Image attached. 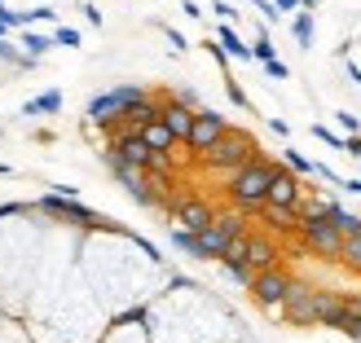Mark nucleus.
Instances as JSON below:
<instances>
[{"label": "nucleus", "mask_w": 361, "mask_h": 343, "mask_svg": "<svg viewBox=\"0 0 361 343\" xmlns=\"http://www.w3.org/2000/svg\"><path fill=\"white\" fill-rule=\"evenodd\" d=\"M274 163H264V158H251L247 168H238L229 176V198L238 207H260L264 194H269V180H274Z\"/></svg>", "instance_id": "obj_1"}, {"label": "nucleus", "mask_w": 361, "mask_h": 343, "mask_svg": "<svg viewBox=\"0 0 361 343\" xmlns=\"http://www.w3.org/2000/svg\"><path fill=\"white\" fill-rule=\"evenodd\" d=\"M207 168H225V172H238V168H247L251 158H256V146H251V137L247 132H225L221 141H216L212 150H203L198 154Z\"/></svg>", "instance_id": "obj_2"}, {"label": "nucleus", "mask_w": 361, "mask_h": 343, "mask_svg": "<svg viewBox=\"0 0 361 343\" xmlns=\"http://www.w3.org/2000/svg\"><path fill=\"white\" fill-rule=\"evenodd\" d=\"M146 97L137 84H119V88H111V93H102V97H93L88 101V111H84V119H93V123H115V119H123L133 111V106Z\"/></svg>", "instance_id": "obj_3"}, {"label": "nucleus", "mask_w": 361, "mask_h": 343, "mask_svg": "<svg viewBox=\"0 0 361 343\" xmlns=\"http://www.w3.org/2000/svg\"><path fill=\"white\" fill-rule=\"evenodd\" d=\"M111 163L119 168H137V172H150V168H164V158L146 150V141H141L137 132H123L115 146H111Z\"/></svg>", "instance_id": "obj_4"}, {"label": "nucleus", "mask_w": 361, "mask_h": 343, "mask_svg": "<svg viewBox=\"0 0 361 343\" xmlns=\"http://www.w3.org/2000/svg\"><path fill=\"white\" fill-rule=\"evenodd\" d=\"M300 238L309 242L313 251H322V256H335L339 260V242H344V233H339L331 220H322V216H300Z\"/></svg>", "instance_id": "obj_5"}, {"label": "nucleus", "mask_w": 361, "mask_h": 343, "mask_svg": "<svg viewBox=\"0 0 361 343\" xmlns=\"http://www.w3.org/2000/svg\"><path fill=\"white\" fill-rule=\"evenodd\" d=\"M225 132H229V128H225V119L216 115V111H194V123H190L185 146H190L194 154H203V150H212Z\"/></svg>", "instance_id": "obj_6"}, {"label": "nucleus", "mask_w": 361, "mask_h": 343, "mask_svg": "<svg viewBox=\"0 0 361 343\" xmlns=\"http://www.w3.org/2000/svg\"><path fill=\"white\" fill-rule=\"evenodd\" d=\"M286 321H295V326H313L317 321V308H313V286H304L291 277V286H286V299L278 304Z\"/></svg>", "instance_id": "obj_7"}, {"label": "nucleus", "mask_w": 361, "mask_h": 343, "mask_svg": "<svg viewBox=\"0 0 361 343\" xmlns=\"http://www.w3.org/2000/svg\"><path fill=\"white\" fill-rule=\"evenodd\" d=\"M286 286H291V277H286L282 268H264V273L251 277V295H256V304H264V308H278L286 299Z\"/></svg>", "instance_id": "obj_8"}, {"label": "nucleus", "mask_w": 361, "mask_h": 343, "mask_svg": "<svg viewBox=\"0 0 361 343\" xmlns=\"http://www.w3.org/2000/svg\"><path fill=\"white\" fill-rule=\"evenodd\" d=\"M238 251H243V264L251 268V273L278 268V247L269 242V238H251V233H243V238H238Z\"/></svg>", "instance_id": "obj_9"}, {"label": "nucleus", "mask_w": 361, "mask_h": 343, "mask_svg": "<svg viewBox=\"0 0 361 343\" xmlns=\"http://www.w3.org/2000/svg\"><path fill=\"white\" fill-rule=\"evenodd\" d=\"M264 207H282V211H295L300 207V180L291 172H274V180H269V194H264Z\"/></svg>", "instance_id": "obj_10"}, {"label": "nucleus", "mask_w": 361, "mask_h": 343, "mask_svg": "<svg viewBox=\"0 0 361 343\" xmlns=\"http://www.w3.org/2000/svg\"><path fill=\"white\" fill-rule=\"evenodd\" d=\"M172 216H176V225L185 233H203L216 220V211L207 203H198V198H180V203H172Z\"/></svg>", "instance_id": "obj_11"}, {"label": "nucleus", "mask_w": 361, "mask_h": 343, "mask_svg": "<svg viewBox=\"0 0 361 343\" xmlns=\"http://www.w3.org/2000/svg\"><path fill=\"white\" fill-rule=\"evenodd\" d=\"M44 211H53V216H66V220H75V225H84V229H97V225H106L97 211H88V207H80V203H71V198H44L40 203Z\"/></svg>", "instance_id": "obj_12"}, {"label": "nucleus", "mask_w": 361, "mask_h": 343, "mask_svg": "<svg viewBox=\"0 0 361 343\" xmlns=\"http://www.w3.org/2000/svg\"><path fill=\"white\" fill-rule=\"evenodd\" d=\"M159 123L172 132V141H185L190 137V123H194V111H190V106H180V101H168L164 115H159Z\"/></svg>", "instance_id": "obj_13"}, {"label": "nucleus", "mask_w": 361, "mask_h": 343, "mask_svg": "<svg viewBox=\"0 0 361 343\" xmlns=\"http://www.w3.org/2000/svg\"><path fill=\"white\" fill-rule=\"evenodd\" d=\"M137 137L146 141V150H150V154H159V158H168V150L176 146V141H172V132H168L159 119H154V123H146V128H137Z\"/></svg>", "instance_id": "obj_14"}, {"label": "nucleus", "mask_w": 361, "mask_h": 343, "mask_svg": "<svg viewBox=\"0 0 361 343\" xmlns=\"http://www.w3.org/2000/svg\"><path fill=\"white\" fill-rule=\"evenodd\" d=\"M115 176L128 185V194L137 198V203H154V194H150V185H146V172H137V168H119L115 163Z\"/></svg>", "instance_id": "obj_15"}, {"label": "nucleus", "mask_w": 361, "mask_h": 343, "mask_svg": "<svg viewBox=\"0 0 361 343\" xmlns=\"http://www.w3.org/2000/svg\"><path fill=\"white\" fill-rule=\"evenodd\" d=\"M58 111H62V93H58V88H49V93L31 97V101L23 106V115H58Z\"/></svg>", "instance_id": "obj_16"}, {"label": "nucleus", "mask_w": 361, "mask_h": 343, "mask_svg": "<svg viewBox=\"0 0 361 343\" xmlns=\"http://www.w3.org/2000/svg\"><path fill=\"white\" fill-rule=\"evenodd\" d=\"M159 115H164V106H154L150 97H141V101H137V106H133V111L123 115V119H128V123H133V132H137V128H146V123H154Z\"/></svg>", "instance_id": "obj_17"}, {"label": "nucleus", "mask_w": 361, "mask_h": 343, "mask_svg": "<svg viewBox=\"0 0 361 343\" xmlns=\"http://www.w3.org/2000/svg\"><path fill=\"white\" fill-rule=\"evenodd\" d=\"M339 260L353 264V268H361V233H353V238L339 242Z\"/></svg>", "instance_id": "obj_18"}, {"label": "nucleus", "mask_w": 361, "mask_h": 343, "mask_svg": "<svg viewBox=\"0 0 361 343\" xmlns=\"http://www.w3.org/2000/svg\"><path fill=\"white\" fill-rule=\"evenodd\" d=\"M221 44H225V49L233 53V58H251V49H247V44L238 40V35H233V27H221Z\"/></svg>", "instance_id": "obj_19"}, {"label": "nucleus", "mask_w": 361, "mask_h": 343, "mask_svg": "<svg viewBox=\"0 0 361 343\" xmlns=\"http://www.w3.org/2000/svg\"><path fill=\"white\" fill-rule=\"evenodd\" d=\"M295 40H300L304 49L313 44V18H309V13H300V18H295Z\"/></svg>", "instance_id": "obj_20"}, {"label": "nucleus", "mask_w": 361, "mask_h": 343, "mask_svg": "<svg viewBox=\"0 0 361 343\" xmlns=\"http://www.w3.org/2000/svg\"><path fill=\"white\" fill-rule=\"evenodd\" d=\"M225 273H229L233 282H243V286H251V277H256V273H251V268H247L243 260H229V264H225Z\"/></svg>", "instance_id": "obj_21"}, {"label": "nucleus", "mask_w": 361, "mask_h": 343, "mask_svg": "<svg viewBox=\"0 0 361 343\" xmlns=\"http://www.w3.org/2000/svg\"><path fill=\"white\" fill-rule=\"evenodd\" d=\"M286 154V168H295V172H313V163H309V158H304L300 150H282Z\"/></svg>", "instance_id": "obj_22"}, {"label": "nucleus", "mask_w": 361, "mask_h": 343, "mask_svg": "<svg viewBox=\"0 0 361 343\" xmlns=\"http://www.w3.org/2000/svg\"><path fill=\"white\" fill-rule=\"evenodd\" d=\"M251 58H260V62H274V44H269V35H260L256 49H251Z\"/></svg>", "instance_id": "obj_23"}, {"label": "nucleus", "mask_w": 361, "mask_h": 343, "mask_svg": "<svg viewBox=\"0 0 361 343\" xmlns=\"http://www.w3.org/2000/svg\"><path fill=\"white\" fill-rule=\"evenodd\" d=\"M313 137H322V141H326V146H335V150H344V137H335L331 128H322V123L313 128Z\"/></svg>", "instance_id": "obj_24"}, {"label": "nucleus", "mask_w": 361, "mask_h": 343, "mask_svg": "<svg viewBox=\"0 0 361 343\" xmlns=\"http://www.w3.org/2000/svg\"><path fill=\"white\" fill-rule=\"evenodd\" d=\"M58 44H71V49H75V44H80V31H75V27H58Z\"/></svg>", "instance_id": "obj_25"}, {"label": "nucleus", "mask_w": 361, "mask_h": 343, "mask_svg": "<svg viewBox=\"0 0 361 343\" xmlns=\"http://www.w3.org/2000/svg\"><path fill=\"white\" fill-rule=\"evenodd\" d=\"M27 49L35 53V58H40V53H44V49H53V44L44 40V35H27Z\"/></svg>", "instance_id": "obj_26"}, {"label": "nucleus", "mask_w": 361, "mask_h": 343, "mask_svg": "<svg viewBox=\"0 0 361 343\" xmlns=\"http://www.w3.org/2000/svg\"><path fill=\"white\" fill-rule=\"evenodd\" d=\"M264 70H269V75H274V80H286V66L274 58V62H264Z\"/></svg>", "instance_id": "obj_27"}, {"label": "nucleus", "mask_w": 361, "mask_h": 343, "mask_svg": "<svg viewBox=\"0 0 361 343\" xmlns=\"http://www.w3.org/2000/svg\"><path fill=\"white\" fill-rule=\"evenodd\" d=\"M344 150H348V154H357V158H361V137H344Z\"/></svg>", "instance_id": "obj_28"}, {"label": "nucleus", "mask_w": 361, "mask_h": 343, "mask_svg": "<svg viewBox=\"0 0 361 343\" xmlns=\"http://www.w3.org/2000/svg\"><path fill=\"white\" fill-rule=\"evenodd\" d=\"M339 123H344V128H348V132H357V123H361V119H357V115H348V111H344V115H339Z\"/></svg>", "instance_id": "obj_29"}, {"label": "nucleus", "mask_w": 361, "mask_h": 343, "mask_svg": "<svg viewBox=\"0 0 361 343\" xmlns=\"http://www.w3.org/2000/svg\"><path fill=\"white\" fill-rule=\"evenodd\" d=\"M339 185H344L348 194H361V180H339Z\"/></svg>", "instance_id": "obj_30"}, {"label": "nucleus", "mask_w": 361, "mask_h": 343, "mask_svg": "<svg viewBox=\"0 0 361 343\" xmlns=\"http://www.w3.org/2000/svg\"><path fill=\"white\" fill-rule=\"evenodd\" d=\"M295 5H300V0H278V9H282V13H286V9H295Z\"/></svg>", "instance_id": "obj_31"}, {"label": "nucleus", "mask_w": 361, "mask_h": 343, "mask_svg": "<svg viewBox=\"0 0 361 343\" xmlns=\"http://www.w3.org/2000/svg\"><path fill=\"white\" fill-rule=\"evenodd\" d=\"M300 5H309V9H313V5H317V0H300Z\"/></svg>", "instance_id": "obj_32"}]
</instances>
